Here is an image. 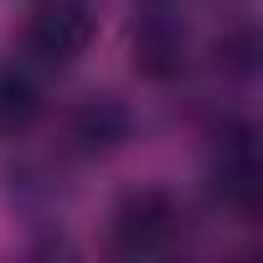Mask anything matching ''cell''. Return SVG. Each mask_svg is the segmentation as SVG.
Returning a JSON list of instances; mask_svg holds the SVG:
<instances>
[{
	"instance_id": "7a4b0ae2",
	"label": "cell",
	"mask_w": 263,
	"mask_h": 263,
	"mask_svg": "<svg viewBox=\"0 0 263 263\" xmlns=\"http://www.w3.org/2000/svg\"><path fill=\"white\" fill-rule=\"evenodd\" d=\"M181 201L160 186H145V191H129L119 206H114V248L129 253V258H155V253H171L181 242Z\"/></svg>"
},
{
	"instance_id": "3957f363",
	"label": "cell",
	"mask_w": 263,
	"mask_h": 263,
	"mask_svg": "<svg viewBox=\"0 0 263 263\" xmlns=\"http://www.w3.org/2000/svg\"><path fill=\"white\" fill-rule=\"evenodd\" d=\"M191 62V31L176 16H145L135 26V67L145 78H181Z\"/></svg>"
},
{
	"instance_id": "5b68a950",
	"label": "cell",
	"mask_w": 263,
	"mask_h": 263,
	"mask_svg": "<svg viewBox=\"0 0 263 263\" xmlns=\"http://www.w3.org/2000/svg\"><path fill=\"white\" fill-rule=\"evenodd\" d=\"M124 135H129V114H124V103L108 98V93H93V98L72 114V140H78L83 150H114Z\"/></svg>"
},
{
	"instance_id": "8992f818",
	"label": "cell",
	"mask_w": 263,
	"mask_h": 263,
	"mask_svg": "<svg viewBox=\"0 0 263 263\" xmlns=\"http://www.w3.org/2000/svg\"><path fill=\"white\" fill-rule=\"evenodd\" d=\"M36 114H42L36 83L26 72H16V67H0V140L26 135V129L36 124Z\"/></svg>"
},
{
	"instance_id": "6da1fadb",
	"label": "cell",
	"mask_w": 263,
	"mask_h": 263,
	"mask_svg": "<svg viewBox=\"0 0 263 263\" xmlns=\"http://www.w3.org/2000/svg\"><path fill=\"white\" fill-rule=\"evenodd\" d=\"M93 42V6L88 0H31L21 21V47L42 67H67Z\"/></svg>"
},
{
	"instance_id": "277c9868",
	"label": "cell",
	"mask_w": 263,
	"mask_h": 263,
	"mask_svg": "<svg viewBox=\"0 0 263 263\" xmlns=\"http://www.w3.org/2000/svg\"><path fill=\"white\" fill-rule=\"evenodd\" d=\"M217 196H222V206H232V212H253L258 206V150H253V135L248 129H237L232 140H222V160H217Z\"/></svg>"
}]
</instances>
